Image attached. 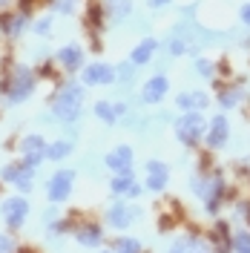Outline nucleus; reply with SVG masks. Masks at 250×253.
Masks as SVG:
<instances>
[{
  "label": "nucleus",
  "mask_w": 250,
  "mask_h": 253,
  "mask_svg": "<svg viewBox=\"0 0 250 253\" xmlns=\"http://www.w3.org/2000/svg\"><path fill=\"white\" fill-rule=\"evenodd\" d=\"M81 104H83V89H81L78 84H66L61 92H58L52 110H55V115L61 121H75L81 115Z\"/></svg>",
  "instance_id": "obj_1"
},
{
  "label": "nucleus",
  "mask_w": 250,
  "mask_h": 253,
  "mask_svg": "<svg viewBox=\"0 0 250 253\" xmlns=\"http://www.w3.org/2000/svg\"><path fill=\"white\" fill-rule=\"evenodd\" d=\"M204 132H207V124H204V115L199 110L184 112L175 121V135H178V141H184V144H196Z\"/></svg>",
  "instance_id": "obj_2"
},
{
  "label": "nucleus",
  "mask_w": 250,
  "mask_h": 253,
  "mask_svg": "<svg viewBox=\"0 0 250 253\" xmlns=\"http://www.w3.org/2000/svg\"><path fill=\"white\" fill-rule=\"evenodd\" d=\"M35 89V75H32V69L26 66H17L15 72H12V78L6 84V98H9V104H20V101H26Z\"/></svg>",
  "instance_id": "obj_3"
},
{
  "label": "nucleus",
  "mask_w": 250,
  "mask_h": 253,
  "mask_svg": "<svg viewBox=\"0 0 250 253\" xmlns=\"http://www.w3.org/2000/svg\"><path fill=\"white\" fill-rule=\"evenodd\" d=\"M72 181H75V173L72 170H58V173L49 178V187H46L49 199L52 202H63L72 193Z\"/></svg>",
  "instance_id": "obj_4"
},
{
  "label": "nucleus",
  "mask_w": 250,
  "mask_h": 253,
  "mask_svg": "<svg viewBox=\"0 0 250 253\" xmlns=\"http://www.w3.org/2000/svg\"><path fill=\"white\" fill-rule=\"evenodd\" d=\"M167 92H170L167 75H153V78L144 84V89H141V101H144V104H158V101H164Z\"/></svg>",
  "instance_id": "obj_5"
},
{
  "label": "nucleus",
  "mask_w": 250,
  "mask_h": 253,
  "mask_svg": "<svg viewBox=\"0 0 250 253\" xmlns=\"http://www.w3.org/2000/svg\"><path fill=\"white\" fill-rule=\"evenodd\" d=\"M115 81V69L110 63H89L83 69V84L86 86H104V84H112Z\"/></svg>",
  "instance_id": "obj_6"
},
{
  "label": "nucleus",
  "mask_w": 250,
  "mask_h": 253,
  "mask_svg": "<svg viewBox=\"0 0 250 253\" xmlns=\"http://www.w3.org/2000/svg\"><path fill=\"white\" fill-rule=\"evenodd\" d=\"M227 135H230L227 118H224V115H216V118L210 121V126H207V132H204V141L210 144V147H224Z\"/></svg>",
  "instance_id": "obj_7"
},
{
  "label": "nucleus",
  "mask_w": 250,
  "mask_h": 253,
  "mask_svg": "<svg viewBox=\"0 0 250 253\" xmlns=\"http://www.w3.org/2000/svg\"><path fill=\"white\" fill-rule=\"evenodd\" d=\"M26 213H29V205L23 199H6L3 202V219L9 221L12 227H20L26 221Z\"/></svg>",
  "instance_id": "obj_8"
},
{
  "label": "nucleus",
  "mask_w": 250,
  "mask_h": 253,
  "mask_svg": "<svg viewBox=\"0 0 250 253\" xmlns=\"http://www.w3.org/2000/svg\"><path fill=\"white\" fill-rule=\"evenodd\" d=\"M46 156V144L41 135H29L26 141H23V161L29 164V167H38V161H43Z\"/></svg>",
  "instance_id": "obj_9"
},
{
  "label": "nucleus",
  "mask_w": 250,
  "mask_h": 253,
  "mask_svg": "<svg viewBox=\"0 0 250 253\" xmlns=\"http://www.w3.org/2000/svg\"><path fill=\"white\" fill-rule=\"evenodd\" d=\"M107 167L115 170V173H129V167H132V150L126 144L115 147L110 156H107Z\"/></svg>",
  "instance_id": "obj_10"
},
{
  "label": "nucleus",
  "mask_w": 250,
  "mask_h": 253,
  "mask_svg": "<svg viewBox=\"0 0 250 253\" xmlns=\"http://www.w3.org/2000/svg\"><path fill=\"white\" fill-rule=\"evenodd\" d=\"M58 61H61L63 69L75 72V69L83 66V49H81L78 43H69V46H63L61 52H58Z\"/></svg>",
  "instance_id": "obj_11"
},
{
  "label": "nucleus",
  "mask_w": 250,
  "mask_h": 253,
  "mask_svg": "<svg viewBox=\"0 0 250 253\" xmlns=\"http://www.w3.org/2000/svg\"><path fill=\"white\" fill-rule=\"evenodd\" d=\"M156 49H158V41H156V38H144L141 43H135L132 55H129V61L135 63V66H144V63H150V61H153Z\"/></svg>",
  "instance_id": "obj_12"
},
{
  "label": "nucleus",
  "mask_w": 250,
  "mask_h": 253,
  "mask_svg": "<svg viewBox=\"0 0 250 253\" xmlns=\"http://www.w3.org/2000/svg\"><path fill=\"white\" fill-rule=\"evenodd\" d=\"M32 170H35V167H29V164L23 161V164H17V167H6V170H3V178H6V181H15L20 190H29Z\"/></svg>",
  "instance_id": "obj_13"
},
{
  "label": "nucleus",
  "mask_w": 250,
  "mask_h": 253,
  "mask_svg": "<svg viewBox=\"0 0 250 253\" xmlns=\"http://www.w3.org/2000/svg\"><path fill=\"white\" fill-rule=\"evenodd\" d=\"M167 178H170V170H167L161 161H150V167H147V187L164 190L167 187Z\"/></svg>",
  "instance_id": "obj_14"
},
{
  "label": "nucleus",
  "mask_w": 250,
  "mask_h": 253,
  "mask_svg": "<svg viewBox=\"0 0 250 253\" xmlns=\"http://www.w3.org/2000/svg\"><path fill=\"white\" fill-rule=\"evenodd\" d=\"M107 221H110L112 227H118V230L129 227V221H132V207H126V205H112L110 210H107Z\"/></svg>",
  "instance_id": "obj_15"
},
{
  "label": "nucleus",
  "mask_w": 250,
  "mask_h": 253,
  "mask_svg": "<svg viewBox=\"0 0 250 253\" xmlns=\"http://www.w3.org/2000/svg\"><path fill=\"white\" fill-rule=\"evenodd\" d=\"M175 104H178L184 112H190V110H204V107L210 104V98H207L204 92H181L178 98H175Z\"/></svg>",
  "instance_id": "obj_16"
},
{
  "label": "nucleus",
  "mask_w": 250,
  "mask_h": 253,
  "mask_svg": "<svg viewBox=\"0 0 250 253\" xmlns=\"http://www.w3.org/2000/svg\"><path fill=\"white\" fill-rule=\"evenodd\" d=\"M112 193H129V196H138L141 193V187L129 178V173H118V178H112Z\"/></svg>",
  "instance_id": "obj_17"
},
{
  "label": "nucleus",
  "mask_w": 250,
  "mask_h": 253,
  "mask_svg": "<svg viewBox=\"0 0 250 253\" xmlns=\"http://www.w3.org/2000/svg\"><path fill=\"white\" fill-rule=\"evenodd\" d=\"M107 9H110V17L112 20H124V17H129V12H132V3L129 0H107Z\"/></svg>",
  "instance_id": "obj_18"
},
{
  "label": "nucleus",
  "mask_w": 250,
  "mask_h": 253,
  "mask_svg": "<svg viewBox=\"0 0 250 253\" xmlns=\"http://www.w3.org/2000/svg\"><path fill=\"white\" fill-rule=\"evenodd\" d=\"M121 110H124V107H112L107 101H98V104H95V115H98L104 124H115V118H118Z\"/></svg>",
  "instance_id": "obj_19"
},
{
  "label": "nucleus",
  "mask_w": 250,
  "mask_h": 253,
  "mask_svg": "<svg viewBox=\"0 0 250 253\" xmlns=\"http://www.w3.org/2000/svg\"><path fill=\"white\" fill-rule=\"evenodd\" d=\"M78 242L81 245H86V248L101 245V233H98V227H81L78 230Z\"/></svg>",
  "instance_id": "obj_20"
},
{
  "label": "nucleus",
  "mask_w": 250,
  "mask_h": 253,
  "mask_svg": "<svg viewBox=\"0 0 250 253\" xmlns=\"http://www.w3.org/2000/svg\"><path fill=\"white\" fill-rule=\"evenodd\" d=\"M69 153H72V144L69 141H58V144H52V147H46V158H52V161H61Z\"/></svg>",
  "instance_id": "obj_21"
},
{
  "label": "nucleus",
  "mask_w": 250,
  "mask_h": 253,
  "mask_svg": "<svg viewBox=\"0 0 250 253\" xmlns=\"http://www.w3.org/2000/svg\"><path fill=\"white\" fill-rule=\"evenodd\" d=\"M233 251L236 253H250V233H248V230L233 233Z\"/></svg>",
  "instance_id": "obj_22"
},
{
  "label": "nucleus",
  "mask_w": 250,
  "mask_h": 253,
  "mask_svg": "<svg viewBox=\"0 0 250 253\" xmlns=\"http://www.w3.org/2000/svg\"><path fill=\"white\" fill-rule=\"evenodd\" d=\"M115 253H141V245L135 242V239H118L115 242Z\"/></svg>",
  "instance_id": "obj_23"
},
{
  "label": "nucleus",
  "mask_w": 250,
  "mask_h": 253,
  "mask_svg": "<svg viewBox=\"0 0 250 253\" xmlns=\"http://www.w3.org/2000/svg\"><path fill=\"white\" fill-rule=\"evenodd\" d=\"M196 72H199L202 78H213V75H216V63L207 61V58H196Z\"/></svg>",
  "instance_id": "obj_24"
},
{
  "label": "nucleus",
  "mask_w": 250,
  "mask_h": 253,
  "mask_svg": "<svg viewBox=\"0 0 250 253\" xmlns=\"http://www.w3.org/2000/svg\"><path fill=\"white\" fill-rule=\"evenodd\" d=\"M23 29H26V15L12 17V20H9V26H6V32H9V35H20Z\"/></svg>",
  "instance_id": "obj_25"
},
{
  "label": "nucleus",
  "mask_w": 250,
  "mask_h": 253,
  "mask_svg": "<svg viewBox=\"0 0 250 253\" xmlns=\"http://www.w3.org/2000/svg\"><path fill=\"white\" fill-rule=\"evenodd\" d=\"M52 9L61 15H72L75 12V0H52Z\"/></svg>",
  "instance_id": "obj_26"
},
{
  "label": "nucleus",
  "mask_w": 250,
  "mask_h": 253,
  "mask_svg": "<svg viewBox=\"0 0 250 253\" xmlns=\"http://www.w3.org/2000/svg\"><path fill=\"white\" fill-rule=\"evenodd\" d=\"M132 69H135V63H132V61L121 63V66L115 69V78H118V81H132Z\"/></svg>",
  "instance_id": "obj_27"
},
{
  "label": "nucleus",
  "mask_w": 250,
  "mask_h": 253,
  "mask_svg": "<svg viewBox=\"0 0 250 253\" xmlns=\"http://www.w3.org/2000/svg\"><path fill=\"white\" fill-rule=\"evenodd\" d=\"M49 29H52V17H41V20L35 23V32H38V35H49Z\"/></svg>",
  "instance_id": "obj_28"
},
{
  "label": "nucleus",
  "mask_w": 250,
  "mask_h": 253,
  "mask_svg": "<svg viewBox=\"0 0 250 253\" xmlns=\"http://www.w3.org/2000/svg\"><path fill=\"white\" fill-rule=\"evenodd\" d=\"M190 248H193V239H181V242H175V245H172L170 253H187Z\"/></svg>",
  "instance_id": "obj_29"
},
{
  "label": "nucleus",
  "mask_w": 250,
  "mask_h": 253,
  "mask_svg": "<svg viewBox=\"0 0 250 253\" xmlns=\"http://www.w3.org/2000/svg\"><path fill=\"white\" fill-rule=\"evenodd\" d=\"M147 6H150L153 12H161V9H170L172 0H147Z\"/></svg>",
  "instance_id": "obj_30"
},
{
  "label": "nucleus",
  "mask_w": 250,
  "mask_h": 253,
  "mask_svg": "<svg viewBox=\"0 0 250 253\" xmlns=\"http://www.w3.org/2000/svg\"><path fill=\"white\" fill-rule=\"evenodd\" d=\"M239 20H242V23L250 29V3H245V6L239 9Z\"/></svg>",
  "instance_id": "obj_31"
},
{
  "label": "nucleus",
  "mask_w": 250,
  "mask_h": 253,
  "mask_svg": "<svg viewBox=\"0 0 250 253\" xmlns=\"http://www.w3.org/2000/svg\"><path fill=\"white\" fill-rule=\"evenodd\" d=\"M15 251V242L9 236H0V253H12Z\"/></svg>",
  "instance_id": "obj_32"
},
{
  "label": "nucleus",
  "mask_w": 250,
  "mask_h": 253,
  "mask_svg": "<svg viewBox=\"0 0 250 253\" xmlns=\"http://www.w3.org/2000/svg\"><path fill=\"white\" fill-rule=\"evenodd\" d=\"M221 104H224V107H233V104H239V92H224V95H221Z\"/></svg>",
  "instance_id": "obj_33"
}]
</instances>
